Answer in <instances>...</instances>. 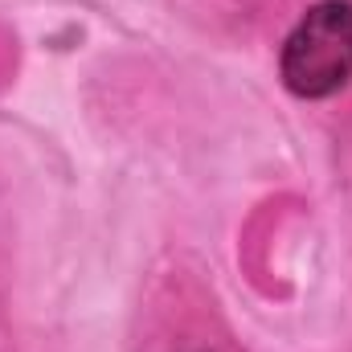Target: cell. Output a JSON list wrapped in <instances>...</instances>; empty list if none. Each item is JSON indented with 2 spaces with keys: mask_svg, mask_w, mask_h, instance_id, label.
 Wrapping results in <instances>:
<instances>
[{
  "mask_svg": "<svg viewBox=\"0 0 352 352\" xmlns=\"http://www.w3.org/2000/svg\"><path fill=\"white\" fill-rule=\"evenodd\" d=\"M283 82L299 98H328L352 78V4L324 0L291 29L283 45Z\"/></svg>",
  "mask_w": 352,
  "mask_h": 352,
  "instance_id": "6da1fadb",
  "label": "cell"
}]
</instances>
